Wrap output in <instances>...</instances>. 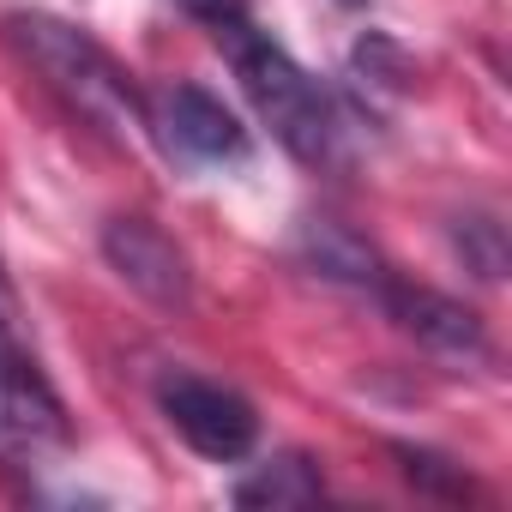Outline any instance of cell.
I'll use <instances>...</instances> for the list:
<instances>
[{
    "label": "cell",
    "mask_w": 512,
    "mask_h": 512,
    "mask_svg": "<svg viewBox=\"0 0 512 512\" xmlns=\"http://www.w3.org/2000/svg\"><path fill=\"white\" fill-rule=\"evenodd\" d=\"M7 43L25 55V67L43 73V85L91 127L115 133V139H151V109L145 91L133 85V73L79 25L55 19V13H13L7 19Z\"/></svg>",
    "instance_id": "cell-1"
},
{
    "label": "cell",
    "mask_w": 512,
    "mask_h": 512,
    "mask_svg": "<svg viewBox=\"0 0 512 512\" xmlns=\"http://www.w3.org/2000/svg\"><path fill=\"white\" fill-rule=\"evenodd\" d=\"M211 43L229 55V67H235L247 103L260 109V121L278 133V145H284L290 157H302V163H314V169L338 157V115H332V97L314 85V73H308L284 43H272L247 13L211 25Z\"/></svg>",
    "instance_id": "cell-2"
},
{
    "label": "cell",
    "mask_w": 512,
    "mask_h": 512,
    "mask_svg": "<svg viewBox=\"0 0 512 512\" xmlns=\"http://www.w3.org/2000/svg\"><path fill=\"white\" fill-rule=\"evenodd\" d=\"M157 410L211 464H235V458L253 452V440H260V410H253L235 386L187 374V368H169L157 380Z\"/></svg>",
    "instance_id": "cell-3"
},
{
    "label": "cell",
    "mask_w": 512,
    "mask_h": 512,
    "mask_svg": "<svg viewBox=\"0 0 512 512\" xmlns=\"http://www.w3.org/2000/svg\"><path fill=\"white\" fill-rule=\"evenodd\" d=\"M145 109H151V139L169 157H187V163H241L247 157V127L205 85L175 79V85L151 91Z\"/></svg>",
    "instance_id": "cell-4"
},
{
    "label": "cell",
    "mask_w": 512,
    "mask_h": 512,
    "mask_svg": "<svg viewBox=\"0 0 512 512\" xmlns=\"http://www.w3.org/2000/svg\"><path fill=\"white\" fill-rule=\"evenodd\" d=\"M67 446V410L37 362H0V458L43 464Z\"/></svg>",
    "instance_id": "cell-5"
},
{
    "label": "cell",
    "mask_w": 512,
    "mask_h": 512,
    "mask_svg": "<svg viewBox=\"0 0 512 512\" xmlns=\"http://www.w3.org/2000/svg\"><path fill=\"white\" fill-rule=\"evenodd\" d=\"M103 253H109V266L121 272V284H133L145 302H157V308H187L193 302L187 253L151 217H115L103 229Z\"/></svg>",
    "instance_id": "cell-6"
},
{
    "label": "cell",
    "mask_w": 512,
    "mask_h": 512,
    "mask_svg": "<svg viewBox=\"0 0 512 512\" xmlns=\"http://www.w3.org/2000/svg\"><path fill=\"white\" fill-rule=\"evenodd\" d=\"M374 296H380L386 314H392L416 344H428L434 356H452V362H476V356H488L482 320H476L470 308H458V302H446V296H434V290L398 284V278H386V272H380Z\"/></svg>",
    "instance_id": "cell-7"
},
{
    "label": "cell",
    "mask_w": 512,
    "mask_h": 512,
    "mask_svg": "<svg viewBox=\"0 0 512 512\" xmlns=\"http://www.w3.org/2000/svg\"><path fill=\"white\" fill-rule=\"evenodd\" d=\"M326 494V482H320V470L308 464V458H272V464H260L253 476H241L235 482V506H302V500H320Z\"/></svg>",
    "instance_id": "cell-8"
},
{
    "label": "cell",
    "mask_w": 512,
    "mask_h": 512,
    "mask_svg": "<svg viewBox=\"0 0 512 512\" xmlns=\"http://www.w3.org/2000/svg\"><path fill=\"white\" fill-rule=\"evenodd\" d=\"M0 362H37L31 332H25V308H19L7 272H0Z\"/></svg>",
    "instance_id": "cell-9"
},
{
    "label": "cell",
    "mask_w": 512,
    "mask_h": 512,
    "mask_svg": "<svg viewBox=\"0 0 512 512\" xmlns=\"http://www.w3.org/2000/svg\"><path fill=\"white\" fill-rule=\"evenodd\" d=\"M181 7L211 31V25H223V19H235V13H247V0H181Z\"/></svg>",
    "instance_id": "cell-10"
},
{
    "label": "cell",
    "mask_w": 512,
    "mask_h": 512,
    "mask_svg": "<svg viewBox=\"0 0 512 512\" xmlns=\"http://www.w3.org/2000/svg\"><path fill=\"white\" fill-rule=\"evenodd\" d=\"M338 7H362V0H338Z\"/></svg>",
    "instance_id": "cell-11"
}]
</instances>
